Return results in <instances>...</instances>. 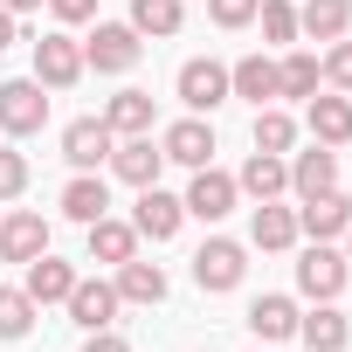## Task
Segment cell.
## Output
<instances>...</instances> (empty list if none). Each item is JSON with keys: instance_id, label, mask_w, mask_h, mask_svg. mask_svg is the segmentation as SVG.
<instances>
[{"instance_id": "1", "label": "cell", "mask_w": 352, "mask_h": 352, "mask_svg": "<svg viewBox=\"0 0 352 352\" xmlns=\"http://www.w3.org/2000/svg\"><path fill=\"white\" fill-rule=\"evenodd\" d=\"M138 56H145V35L131 21H97V35L83 42V69H97V76H124Z\"/></svg>"}, {"instance_id": "2", "label": "cell", "mask_w": 352, "mask_h": 352, "mask_svg": "<svg viewBox=\"0 0 352 352\" xmlns=\"http://www.w3.org/2000/svg\"><path fill=\"white\" fill-rule=\"evenodd\" d=\"M242 276H249V249H242V242H228V235H208V242L194 249V283H201L208 297L235 290Z\"/></svg>"}, {"instance_id": "3", "label": "cell", "mask_w": 352, "mask_h": 352, "mask_svg": "<svg viewBox=\"0 0 352 352\" xmlns=\"http://www.w3.org/2000/svg\"><path fill=\"white\" fill-rule=\"evenodd\" d=\"M42 124H49L42 83L35 76H8V83H0V131H8V138H35Z\"/></svg>"}, {"instance_id": "4", "label": "cell", "mask_w": 352, "mask_h": 352, "mask_svg": "<svg viewBox=\"0 0 352 352\" xmlns=\"http://www.w3.org/2000/svg\"><path fill=\"white\" fill-rule=\"evenodd\" d=\"M173 90H180V104L201 118V111H221L235 90H228V63H214V56H194V63H180V76H173Z\"/></svg>"}, {"instance_id": "5", "label": "cell", "mask_w": 352, "mask_h": 352, "mask_svg": "<svg viewBox=\"0 0 352 352\" xmlns=\"http://www.w3.org/2000/svg\"><path fill=\"white\" fill-rule=\"evenodd\" d=\"M345 276H352V263H345L331 242H311V249L297 256V290H304L311 304H331V297L345 290Z\"/></svg>"}, {"instance_id": "6", "label": "cell", "mask_w": 352, "mask_h": 352, "mask_svg": "<svg viewBox=\"0 0 352 352\" xmlns=\"http://www.w3.org/2000/svg\"><path fill=\"white\" fill-rule=\"evenodd\" d=\"M76 76H83V42H69L63 28L42 35V42H35V83H42V90H69Z\"/></svg>"}, {"instance_id": "7", "label": "cell", "mask_w": 352, "mask_h": 352, "mask_svg": "<svg viewBox=\"0 0 352 352\" xmlns=\"http://www.w3.org/2000/svg\"><path fill=\"white\" fill-rule=\"evenodd\" d=\"M124 187H159V166H166V152L152 145V131H138V138H118L111 145V159H104Z\"/></svg>"}, {"instance_id": "8", "label": "cell", "mask_w": 352, "mask_h": 352, "mask_svg": "<svg viewBox=\"0 0 352 352\" xmlns=\"http://www.w3.org/2000/svg\"><path fill=\"white\" fill-rule=\"evenodd\" d=\"M187 214L194 221H228L235 214V173H214V166H194V187H187Z\"/></svg>"}, {"instance_id": "9", "label": "cell", "mask_w": 352, "mask_h": 352, "mask_svg": "<svg viewBox=\"0 0 352 352\" xmlns=\"http://www.w3.org/2000/svg\"><path fill=\"white\" fill-rule=\"evenodd\" d=\"M180 221H187V201H173L166 187H138L131 228H138L145 242H173V235H180Z\"/></svg>"}, {"instance_id": "10", "label": "cell", "mask_w": 352, "mask_h": 352, "mask_svg": "<svg viewBox=\"0 0 352 352\" xmlns=\"http://www.w3.org/2000/svg\"><path fill=\"white\" fill-rule=\"evenodd\" d=\"M111 145H118V131H111L104 118H76V124L63 131V159H69L76 173H97V166L111 159Z\"/></svg>"}, {"instance_id": "11", "label": "cell", "mask_w": 352, "mask_h": 352, "mask_svg": "<svg viewBox=\"0 0 352 352\" xmlns=\"http://www.w3.org/2000/svg\"><path fill=\"white\" fill-rule=\"evenodd\" d=\"M352 228V201L331 187V194H311L304 208H297V235H311V242H338Z\"/></svg>"}, {"instance_id": "12", "label": "cell", "mask_w": 352, "mask_h": 352, "mask_svg": "<svg viewBox=\"0 0 352 352\" xmlns=\"http://www.w3.org/2000/svg\"><path fill=\"white\" fill-rule=\"evenodd\" d=\"M235 194H249V201H283V194H290V159H276V152H249L242 173H235Z\"/></svg>"}, {"instance_id": "13", "label": "cell", "mask_w": 352, "mask_h": 352, "mask_svg": "<svg viewBox=\"0 0 352 352\" xmlns=\"http://www.w3.org/2000/svg\"><path fill=\"white\" fill-rule=\"evenodd\" d=\"M159 152H166L173 166H214V124H208V118H180V124H166Z\"/></svg>"}, {"instance_id": "14", "label": "cell", "mask_w": 352, "mask_h": 352, "mask_svg": "<svg viewBox=\"0 0 352 352\" xmlns=\"http://www.w3.org/2000/svg\"><path fill=\"white\" fill-rule=\"evenodd\" d=\"M63 304H69V318H76L83 331H104V324L118 318V283H104V276H76V290H69Z\"/></svg>"}, {"instance_id": "15", "label": "cell", "mask_w": 352, "mask_h": 352, "mask_svg": "<svg viewBox=\"0 0 352 352\" xmlns=\"http://www.w3.org/2000/svg\"><path fill=\"white\" fill-rule=\"evenodd\" d=\"M42 249H49V221H42L35 208H21V214L0 221V256H8V263H21V270H28Z\"/></svg>"}, {"instance_id": "16", "label": "cell", "mask_w": 352, "mask_h": 352, "mask_svg": "<svg viewBox=\"0 0 352 352\" xmlns=\"http://www.w3.org/2000/svg\"><path fill=\"white\" fill-rule=\"evenodd\" d=\"M304 124L318 145H352V97H304Z\"/></svg>"}, {"instance_id": "17", "label": "cell", "mask_w": 352, "mask_h": 352, "mask_svg": "<svg viewBox=\"0 0 352 352\" xmlns=\"http://www.w3.org/2000/svg\"><path fill=\"white\" fill-rule=\"evenodd\" d=\"M331 187H338V152H331V145H311V152L290 159V194H297V201L331 194Z\"/></svg>"}, {"instance_id": "18", "label": "cell", "mask_w": 352, "mask_h": 352, "mask_svg": "<svg viewBox=\"0 0 352 352\" xmlns=\"http://www.w3.org/2000/svg\"><path fill=\"white\" fill-rule=\"evenodd\" d=\"M249 242L256 249H297V208H283V201H256V214H249Z\"/></svg>"}, {"instance_id": "19", "label": "cell", "mask_w": 352, "mask_h": 352, "mask_svg": "<svg viewBox=\"0 0 352 352\" xmlns=\"http://www.w3.org/2000/svg\"><path fill=\"white\" fill-rule=\"evenodd\" d=\"M297 338H304L311 352H345V345H352V324H345L338 304H318V311L297 318Z\"/></svg>"}, {"instance_id": "20", "label": "cell", "mask_w": 352, "mask_h": 352, "mask_svg": "<svg viewBox=\"0 0 352 352\" xmlns=\"http://www.w3.org/2000/svg\"><path fill=\"white\" fill-rule=\"evenodd\" d=\"M21 290L35 297V311H42V304H63V297L76 290V270H69V263H56V256L42 249V256L28 263V283H21Z\"/></svg>"}, {"instance_id": "21", "label": "cell", "mask_w": 352, "mask_h": 352, "mask_svg": "<svg viewBox=\"0 0 352 352\" xmlns=\"http://www.w3.org/2000/svg\"><path fill=\"white\" fill-rule=\"evenodd\" d=\"M118 304H166V270L145 256L118 263Z\"/></svg>"}, {"instance_id": "22", "label": "cell", "mask_w": 352, "mask_h": 352, "mask_svg": "<svg viewBox=\"0 0 352 352\" xmlns=\"http://www.w3.org/2000/svg\"><path fill=\"white\" fill-rule=\"evenodd\" d=\"M297 318H304V311H297L290 297H276V290L249 304V331H256L263 345H276V338H297Z\"/></svg>"}, {"instance_id": "23", "label": "cell", "mask_w": 352, "mask_h": 352, "mask_svg": "<svg viewBox=\"0 0 352 352\" xmlns=\"http://www.w3.org/2000/svg\"><path fill=\"white\" fill-rule=\"evenodd\" d=\"M352 28V0H304L297 8V35H311V42H338Z\"/></svg>"}, {"instance_id": "24", "label": "cell", "mask_w": 352, "mask_h": 352, "mask_svg": "<svg viewBox=\"0 0 352 352\" xmlns=\"http://www.w3.org/2000/svg\"><path fill=\"white\" fill-rule=\"evenodd\" d=\"M63 214H69V221H83V228H90V221H104V214H111V187L97 180V173H76V180L63 187Z\"/></svg>"}, {"instance_id": "25", "label": "cell", "mask_w": 352, "mask_h": 352, "mask_svg": "<svg viewBox=\"0 0 352 352\" xmlns=\"http://www.w3.org/2000/svg\"><path fill=\"white\" fill-rule=\"evenodd\" d=\"M97 118H104L118 138H138V131H152V90H118Z\"/></svg>"}, {"instance_id": "26", "label": "cell", "mask_w": 352, "mask_h": 352, "mask_svg": "<svg viewBox=\"0 0 352 352\" xmlns=\"http://www.w3.org/2000/svg\"><path fill=\"white\" fill-rule=\"evenodd\" d=\"M131 256H138V228H131V221H111V214L90 221V263H111V270H118V263H131Z\"/></svg>"}, {"instance_id": "27", "label": "cell", "mask_w": 352, "mask_h": 352, "mask_svg": "<svg viewBox=\"0 0 352 352\" xmlns=\"http://www.w3.org/2000/svg\"><path fill=\"white\" fill-rule=\"evenodd\" d=\"M228 90H235V97H249V104L263 111V104L276 97V63H270V56H242V63L228 69Z\"/></svg>"}, {"instance_id": "28", "label": "cell", "mask_w": 352, "mask_h": 352, "mask_svg": "<svg viewBox=\"0 0 352 352\" xmlns=\"http://www.w3.org/2000/svg\"><path fill=\"white\" fill-rule=\"evenodd\" d=\"M318 83H324V56L290 49V56L276 63V97H318Z\"/></svg>"}, {"instance_id": "29", "label": "cell", "mask_w": 352, "mask_h": 352, "mask_svg": "<svg viewBox=\"0 0 352 352\" xmlns=\"http://www.w3.org/2000/svg\"><path fill=\"white\" fill-rule=\"evenodd\" d=\"M180 21H187L180 0H131V28H138V35H152V42L180 35Z\"/></svg>"}, {"instance_id": "30", "label": "cell", "mask_w": 352, "mask_h": 352, "mask_svg": "<svg viewBox=\"0 0 352 352\" xmlns=\"http://www.w3.org/2000/svg\"><path fill=\"white\" fill-rule=\"evenodd\" d=\"M256 21H263V42H270V49H290V42H297V8H290V0H263Z\"/></svg>"}, {"instance_id": "31", "label": "cell", "mask_w": 352, "mask_h": 352, "mask_svg": "<svg viewBox=\"0 0 352 352\" xmlns=\"http://www.w3.org/2000/svg\"><path fill=\"white\" fill-rule=\"evenodd\" d=\"M290 145H297V124H290L283 111H270V104H263V111H256V152H276V159H283Z\"/></svg>"}, {"instance_id": "32", "label": "cell", "mask_w": 352, "mask_h": 352, "mask_svg": "<svg viewBox=\"0 0 352 352\" xmlns=\"http://www.w3.org/2000/svg\"><path fill=\"white\" fill-rule=\"evenodd\" d=\"M35 331V297L28 290H0V338H28Z\"/></svg>"}, {"instance_id": "33", "label": "cell", "mask_w": 352, "mask_h": 352, "mask_svg": "<svg viewBox=\"0 0 352 352\" xmlns=\"http://www.w3.org/2000/svg\"><path fill=\"white\" fill-rule=\"evenodd\" d=\"M14 194H28V152L0 145V201H14Z\"/></svg>"}, {"instance_id": "34", "label": "cell", "mask_w": 352, "mask_h": 352, "mask_svg": "<svg viewBox=\"0 0 352 352\" xmlns=\"http://www.w3.org/2000/svg\"><path fill=\"white\" fill-rule=\"evenodd\" d=\"M324 83H331V90H345V97H352V42H345V35H338V42H331V49H324Z\"/></svg>"}, {"instance_id": "35", "label": "cell", "mask_w": 352, "mask_h": 352, "mask_svg": "<svg viewBox=\"0 0 352 352\" xmlns=\"http://www.w3.org/2000/svg\"><path fill=\"white\" fill-rule=\"evenodd\" d=\"M256 8H263V0H208V21L214 28H249Z\"/></svg>"}, {"instance_id": "36", "label": "cell", "mask_w": 352, "mask_h": 352, "mask_svg": "<svg viewBox=\"0 0 352 352\" xmlns=\"http://www.w3.org/2000/svg\"><path fill=\"white\" fill-rule=\"evenodd\" d=\"M49 14H56L63 28H76V21H90V14H97V0H49Z\"/></svg>"}, {"instance_id": "37", "label": "cell", "mask_w": 352, "mask_h": 352, "mask_svg": "<svg viewBox=\"0 0 352 352\" xmlns=\"http://www.w3.org/2000/svg\"><path fill=\"white\" fill-rule=\"evenodd\" d=\"M83 352H131V338H118V331L104 324V331H83Z\"/></svg>"}, {"instance_id": "38", "label": "cell", "mask_w": 352, "mask_h": 352, "mask_svg": "<svg viewBox=\"0 0 352 352\" xmlns=\"http://www.w3.org/2000/svg\"><path fill=\"white\" fill-rule=\"evenodd\" d=\"M14 42H21V28H14V14H8V8H0V49H14Z\"/></svg>"}, {"instance_id": "39", "label": "cell", "mask_w": 352, "mask_h": 352, "mask_svg": "<svg viewBox=\"0 0 352 352\" xmlns=\"http://www.w3.org/2000/svg\"><path fill=\"white\" fill-rule=\"evenodd\" d=\"M0 8H8V14H28V8H42V0H0Z\"/></svg>"}, {"instance_id": "40", "label": "cell", "mask_w": 352, "mask_h": 352, "mask_svg": "<svg viewBox=\"0 0 352 352\" xmlns=\"http://www.w3.org/2000/svg\"><path fill=\"white\" fill-rule=\"evenodd\" d=\"M345 249H352V228H345ZM345 263H352V256H345Z\"/></svg>"}]
</instances>
